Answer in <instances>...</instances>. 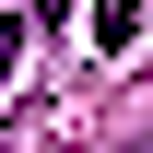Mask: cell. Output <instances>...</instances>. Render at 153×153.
<instances>
[{
    "label": "cell",
    "mask_w": 153,
    "mask_h": 153,
    "mask_svg": "<svg viewBox=\"0 0 153 153\" xmlns=\"http://www.w3.org/2000/svg\"><path fill=\"white\" fill-rule=\"evenodd\" d=\"M130 153H153V130H141V141H130Z\"/></svg>",
    "instance_id": "3957f363"
},
{
    "label": "cell",
    "mask_w": 153,
    "mask_h": 153,
    "mask_svg": "<svg viewBox=\"0 0 153 153\" xmlns=\"http://www.w3.org/2000/svg\"><path fill=\"white\" fill-rule=\"evenodd\" d=\"M12 71H24V24L0 12V82H12Z\"/></svg>",
    "instance_id": "7a4b0ae2"
},
{
    "label": "cell",
    "mask_w": 153,
    "mask_h": 153,
    "mask_svg": "<svg viewBox=\"0 0 153 153\" xmlns=\"http://www.w3.org/2000/svg\"><path fill=\"white\" fill-rule=\"evenodd\" d=\"M141 36V0H94V47H130Z\"/></svg>",
    "instance_id": "6da1fadb"
},
{
    "label": "cell",
    "mask_w": 153,
    "mask_h": 153,
    "mask_svg": "<svg viewBox=\"0 0 153 153\" xmlns=\"http://www.w3.org/2000/svg\"><path fill=\"white\" fill-rule=\"evenodd\" d=\"M0 153H12V141H0Z\"/></svg>",
    "instance_id": "277c9868"
}]
</instances>
